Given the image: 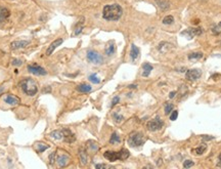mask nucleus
Instances as JSON below:
<instances>
[{"mask_svg":"<svg viewBox=\"0 0 221 169\" xmlns=\"http://www.w3.org/2000/svg\"><path fill=\"white\" fill-rule=\"evenodd\" d=\"M123 9L117 3L114 4H108L103 7V18L106 21H118V19L122 17Z\"/></svg>","mask_w":221,"mask_h":169,"instance_id":"f257e3e1","label":"nucleus"},{"mask_svg":"<svg viewBox=\"0 0 221 169\" xmlns=\"http://www.w3.org/2000/svg\"><path fill=\"white\" fill-rule=\"evenodd\" d=\"M21 87L27 95L33 96L38 92V86L36 81L32 78H26L21 82Z\"/></svg>","mask_w":221,"mask_h":169,"instance_id":"f03ea898","label":"nucleus"},{"mask_svg":"<svg viewBox=\"0 0 221 169\" xmlns=\"http://www.w3.org/2000/svg\"><path fill=\"white\" fill-rule=\"evenodd\" d=\"M103 157L108 159L111 162H115L117 160H125L129 157V152L126 149H122L119 152H113V151H107L103 154Z\"/></svg>","mask_w":221,"mask_h":169,"instance_id":"7ed1b4c3","label":"nucleus"},{"mask_svg":"<svg viewBox=\"0 0 221 169\" xmlns=\"http://www.w3.org/2000/svg\"><path fill=\"white\" fill-rule=\"evenodd\" d=\"M145 137L143 135L142 132H132L128 139V144H129L130 147L132 148H136V147H140L145 144Z\"/></svg>","mask_w":221,"mask_h":169,"instance_id":"20e7f679","label":"nucleus"},{"mask_svg":"<svg viewBox=\"0 0 221 169\" xmlns=\"http://www.w3.org/2000/svg\"><path fill=\"white\" fill-rule=\"evenodd\" d=\"M87 60L88 62L95 65H100L103 62V57L95 50H88L87 52Z\"/></svg>","mask_w":221,"mask_h":169,"instance_id":"39448f33","label":"nucleus"},{"mask_svg":"<svg viewBox=\"0 0 221 169\" xmlns=\"http://www.w3.org/2000/svg\"><path fill=\"white\" fill-rule=\"evenodd\" d=\"M163 125H164V122H163L161 120V118L158 116L155 118V119L149 121L146 124V127L150 131H157V130H160L163 127Z\"/></svg>","mask_w":221,"mask_h":169,"instance_id":"423d86ee","label":"nucleus"},{"mask_svg":"<svg viewBox=\"0 0 221 169\" xmlns=\"http://www.w3.org/2000/svg\"><path fill=\"white\" fill-rule=\"evenodd\" d=\"M202 33H203V29L202 28H189L185 30L184 32H182L181 35L182 36H185L187 39H192L195 36L201 35Z\"/></svg>","mask_w":221,"mask_h":169,"instance_id":"0eeeda50","label":"nucleus"},{"mask_svg":"<svg viewBox=\"0 0 221 169\" xmlns=\"http://www.w3.org/2000/svg\"><path fill=\"white\" fill-rule=\"evenodd\" d=\"M28 71L31 74H34V75H37V76H44L47 74L45 69H43L42 67L38 66V65H29Z\"/></svg>","mask_w":221,"mask_h":169,"instance_id":"6e6552de","label":"nucleus"},{"mask_svg":"<svg viewBox=\"0 0 221 169\" xmlns=\"http://www.w3.org/2000/svg\"><path fill=\"white\" fill-rule=\"evenodd\" d=\"M202 75L201 70L199 69H192V70H188L187 74H185V78L188 81H196Z\"/></svg>","mask_w":221,"mask_h":169,"instance_id":"1a4fd4ad","label":"nucleus"},{"mask_svg":"<svg viewBox=\"0 0 221 169\" xmlns=\"http://www.w3.org/2000/svg\"><path fill=\"white\" fill-rule=\"evenodd\" d=\"M63 133H64V137L63 139L66 141V143H74L76 140V136L75 134L70 130L68 128H64L63 129Z\"/></svg>","mask_w":221,"mask_h":169,"instance_id":"9d476101","label":"nucleus"},{"mask_svg":"<svg viewBox=\"0 0 221 169\" xmlns=\"http://www.w3.org/2000/svg\"><path fill=\"white\" fill-rule=\"evenodd\" d=\"M63 42H64L63 38H59V39H56V40H54L51 44L48 46L47 50H46V56H50V54H51L54 50H55L56 47H59Z\"/></svg>","mask_w":221,"mask_h":169,"instance_id":"9b49d317","label":"nucleus"},{"mask_svg":"<svg viewBox=\"0 0 221 169\" xmlns=\"http://www.w3.org/2000/svg\"><path fill=\"white\" fill-rule=\"evenodd\" d=\"M4 101L6 104H8L9 106H17L21 103L20 99L15 95H13V94H6L4 97Z\"/></svg>","mask_w":221,"mask_h":169,"instance_id":"f8f14e48","label":"nucleus"},{"mask_svg":"<svg viewBox=\"0 0 221 169\" xmlns=\"http://www.w3.org/2000/svg\"><path fill=\"white\" fill-rule=\"evenodd\" d=\"M29 41L26 40H18V41H13L10 44L11 49H21V48H25L26 46L29 45Z\"/></svg>","mask_w":221,"mask_h":169,"instance_id":"ddd939ff","label":"nucleus"},{"mask_svg":"<svg viewBox=\"0 0 221 169\" xmlns=\"http://www.w3.org/2000/svg\"><path fill=\"white\" fill-rule=\"evenodd\" d=\"M9 15H10V11L8 8L0 6V23L6 21V19L9 18Z\"/></svg>","mask_w":221,"mask_h":169,"instance_id":"4468645a","label":"nucleus"},{"mask_svg":"<svg viewBox=\"0 0 221 169\" xmlns=\"http://www.w3.org/2000/svg\"><path fill=\"white\" fill-rule=\"evenodd\" d=\"M69 161H70V157L68 155H66V154L61 155V156H59V158H57V163H59V166L60 167L67 166L68 163H69Z\"/></svg>","mask_w":221,"mask_h":169,"instance_id":"2eb2a0df","label":"nucleus"},{"mask_svg":"<svg viewBox=\"0 0 221 169\" xmlns=\"http://www.w3.org/2000/svg\"><path fill=\"white\" fill-rule=\"evenodd\" d=\"M106 54L107 56H113L116 52V45H115V42L114 41H108L107 47H106Z\"/></svg>","mask_w":221,"mask_h":169,"instance_id":"dca6fc26","label":"nucleus"},{"mask_svg":"<svg viewBox=\"0 0 221 169\" xmlns=\"http://www.w3.org/2000/svg\"><path fill=\"white\" fill-rule=\"evenodd\" d=\"M152 71H153V66L149 64V63H145V64L142 65V76L143 77H147Z\"/></svg>","mask_w":221,"mask_h":169,"instance_id":"f3484780","label":"nucleus"},{"mask_svg":"<svg viewBox=\"0 0 221 169\" xmlns=\"http://www.w3.org/2000/svg\"><path fill=\"white\" fill-rule=\"evenodd\" d=\"M172 44H170L168 42H161L158 46V49L160 50L161 52H167L168 50L172 48Z\"/></svg>","mask_w":221,"mask_h":169,"instance_id":"a211bd4d","label":"nucleus"},{"mask_svg":"<svg viewBox=\"0 0 221 169\" xmlns=\"http://www.w3.org/2000/svg\"><path fill=\"white\" fill-rule=\"evenodd\" d=\"M139 56V48L135 45L132 44L131 45V50H130V57L132 58V61H135Z\"/></svg>","mask_w":221,"mask_h":169,"instance_id":"6ab92c4d","label":"nucleus"},{"mask_svg":"<svg viewBox=\"0 0 221 169\" xmlns=\"http://www.w3.org/2000/svg\"><path fill=\"white\" fill-rule=\"evenodd\" d=\"M83 27H84V18H82L80 21L76 24L75 26V31H74V34L75 35H79L83 30Z\"/></svg>","mask_w":221,"mask_h":169,"instance_id":"aec40b11","label":"nucleus"},{"mask_svg":"<svg viewBox=\"0 0 221 169\" xmlns=\"http://www.w3.org/2000/svg\"><path fill=\"white\" fill-rule=\"evenodd\" d=\"M91 89H92V88H91V86H90V85L85 84V83L80 84V85L77 86V90H78V91H80V92H83V93L90 92V91H91Z\"/></svg>","mask_w":221,"mask_h":169,"instance_id":"412c9836","label":"nucleus"},{"mask_svg":"<svg viewBox=\"0 0 221 169\" xmlns=\"http://www.w3.org/2000/svg\"><path fill=\"white\" fill-rule=\"evenodd\" d=\"M49 135L54 139H63V137H64L63 129H61V130H54L52 132H50Z\"/></svg>","mask_w":221,"mask_h":169,"instance_id":"4be33fe9","label":"nucleus"},{"mask_svg":"<svg viewBox=\"0 0 221 169\" xmlns=\"http://www.w3.org/2000/svg\"><path fill=\"white\" fill-rule=\"evenodd\" d=\"M203 57V53L202 52H192L191 54H188V60L189 61H193V62H196V61H199L200 58Z\"/></svg>","mask_w":221,"mask_h":169,"instance_id":"5701e85b","label":"nucleus"},{"mask_svg":"<svg viewBox=\"0 0 221 169\" xmlns=\"http://www.w3.org/2000/svg\"><path fill=\"white\" fill-rule=\"evenodd\" d=\"M79 156H80L81 163H82L83 165H86V163H87V154H86V152H85V150H83V149H80L79 150Z\"/></svg>","mask_w":221,"mask_h":169,"instance_id":"b1692460","label":"nucleus"},{"mask_svg":"<svg viewBox=\"0 0 221 169\" xmlns=\"http://www.w3.org/2000/svg\"><path fill=\"white\" fill-rule=\"evenodd\" d=\"M158 2V5L160 6V8L162 10H166L169 8V2L168 1H165V0H156Z\"/></svg>","mask_w":221,"mask_h":169,"instance_id":"393cba45","label":"nucleus"},{"mask_svg":"<svg viewBox=\"0 0 221 169\" xmlns=\"http://www.w3.org/2000/svg\"><path fill=\"white\" fill-rule=\"evenodd\" d=\"M48 148H49L48 144H45L43 143H39V144H36V151L38 153H43L45 150H47Z\"/></svg>","mask_w":221,"mask_h":169,"instance_id":"a878e982","label":"nucleus"},{"mask_svg":"<svg viewBox=\"0 0 221 169\" xmlns=\"http://www.w3.org/2000/svg\"><path fill=\"white\" fill-rule=\"evenodd\" d=\"M206 149H207L206 144H203V146H200L197 149H195V150H192V152L195 153L196 155H202V154H204V152L206 151Z\"/></svg>","mask_w":221,"mask_h":169,"instance_id":"bb28decb","label":"nucleus"},{"mask_svg":"<svg viewBox=\"0 0 221 169\" xmlns=\"http://www.w3.org/2000/svg\"><path fill=\"white\" fill-rule=\"evenodd\" d=\"M120 141H121V139H120V136H119V135H118L116 132H114L113 134H112V136H111L110 144H119Z\"/></svg>","mask_w":221,"mask_h":169,"instance_id":"cd10ccee","label":"nucleus"},{"mask_svg":"<svg viewBox=\"0 0 221 169\" xmlns=\"http://www.w3.org/2000/svg\"><path fill=\"white\" fill-rule=\"evenodd\" d=\"M212 33L214 35H221V22L212 28Z\"/></svg>","mask_w":221,"mask_h":169,"instance_id":"c85d7f7f","label":"nucleus"},{"mask_svg":"<svg viewBox=\"0 0 221 169\" xmlns=\"http://www.w3.org/2000/svg\"><path fill=\"white\" fill-rule=\"evenodd\" d=\"M173 22H174V18L172 15H167V17H165L163 19V24H164V25H171Z\"/></svg>","mask_w":221,"mask_h":169,"instance_id":"c756f323","label":"nucleus"},{"mask_svg":"<svg viewBox=\"0 0 221 169\" xmlns=\"http://www.w3.org/2000/svg\"><path fill=\"white\" fill-rule=\"evenodd\" d=\"M173 111V104L171 103H166L165 104V114L169 115L170 113Z\"/></svg>","mask_w":221,"mask_h":169,"instance_id":"7c9ffc66","label":"nucleus"},{"mask_svg":"<svg viewBox=\"0 0 221 169\" xmlns=\"http://www.w3.org/2000/svg\"><path fill=\"white\" fill-rule=\"evenodd\" d=\"M89 80H90L92 83H94V84H98L100 82V79L97 77L96 74H91V75L89 76Z\"/></svg>","mask_w":221,"mask_h":169,"instance_id":"2f4dec72","label":"nucleus"},{"mask_svg":"<svg viewBox=\"0 0 221 169\" xmlns=\"http://www.w3.org/2000/svg\"><path fill=\"white\" fill-rule=\"evenodd\" d=\"M88 148L90 149L91 151H96L98 149V147H97V144H95V143H93V141H88Z\"/></svg>","mask_w":221,"mask_h":169,"instance_id":"473e14b6","label":"nucleus"},{"mask_svg":"<svg viewBox=\"0 0 221 169\" xmlns=\"http://www.w3.org/2000/svg\"><path fill=\"white\" fill-rule=\"evenodd\" d=\"M193 165H195V163H193L192 160H185L184 162H183V167H184V168H189V167H192Z\"/></svg>","mask_w":221,"mask_h":169,"instance_id":"72a5a7b5","label":"nucleus"},{"mask_svg":"<svg viewBox=\"0 0 221 169\" xmlns=\"http://www.w3.org/2000/svg\"><path fill=\"white\" fill-rule=\"evenodd\" d=\"M55 157H56V153L55 152H53L51 155L49 156V161H50V165H52L54 163V161H55Z\"/></svg>","mask_w":221,"mask_h":169,"instance_id":"f704fd0d","label":"nucleus"},{"mask_svg":"<svg viewBox=\"0 0 221 169\" xmlns=\"http://www.w3.org/2000/svg\"><path fill=\"white\" fill-rule=\"evenodd\" d=\"M177 117H178V111H173L171 116H170V119H171L172 121H175L177 119Z\"/></svg>","mask_w":221,"mask_h":169,"instance_id":"c9c22d12","label":"nucleus"},{"mask_svg":"<svg viewBox=\"0 0 221 169\" xmlns=\"http://www.w3.org/2000/svg\"><path fill=\"white\" fill-rule=\"evenodd\" d=\"M114 118H115V120L117 121V122H121V121L123 120V116L118 115V114H114Z\"/></svg>","mask_w":221,"mask_h":169,"instance_id":"e433bc0d","label":"nucleus"},{"mask_svg":"<svg viewBox=\"0 0 221 169\" xmlns=\"http://www.w3.org/2000/svg\"><path fill=\"white\" fill-rule=\"evenodd\" d=\"M119 101H120V97L119 96H115L113 101H112V107H114V106H116L118 103H119Z\"/></svg>","mask_w":221,"mask_h":169,"instance_id":"4c0bfd02","label":"nucleus"},{"mask_svg":"<svg viewBox=\"0 0 221 169\" xmlns=\"http://www.w3.org/2000/svg\"><path fill=\"white\" fill-rule=\"evenodd\" d=\"M13 66H21L22 65V61L21 60H13Z\"/></svg>","mask_w":221,"mask_h":169,"instance_id":"58836bf2","label":"nucleus"},{"mask_svg":"<svg viewBox=\"0 0 221 169\" xmlns=\"http://www.w3.org/2000/svg\"><path fill=\"white\" fill-rule=\"evenodd\" d=\"M220 78H221L220 74H214L213 76H211V79H213V80H218V79H220Z\"/></svg>","mask_w":221,"mask_h":169,"instance_id":"ea45409f","label":"nucleus"},{"mask_svg":"<svg viewBox=\"0 0 221 169\" xmlns=\"http://www.w3.org/2000/svg\"><path fill=\"white\" fill-rule=\"evenodd\" d=\"M95 167L96 168H107L108 166L106 164H97V165H95Z\"/></svg>","mask_w":221,"mask_h":169,"instance_id":"a19ab883","label":"nucleus"},{"mask_svg":"<svg viewBox=\"0 0 221 169\" xmlns=\"http://www.w3.org/2000/svg\"><path fill=\"white\" fill-rule=\"evenodd\" d=\"M175 95H176V91H172V92H170L169 97L170 99H173V97H175Z\"/></svg>","mask_w":221,"mask_h":169,"instance_id":"79ce46f5","label":"nucleus"},{"mask_svg":"<svg viewBox=\"0 0 221 169\" xmlns=\"http://www.w3.org/2000/svg\"><path fill=\"white\" fill-rule=\"evenodd\" d=\"M217 166L221 167V154L218 156V164H217Z\"/></svg>","mask_w":221,"mask_h":169,"instance_id":"37998d69","label":"nucleus"},{"mask_svg":"<svg viewBox=\"0 0 221 169\" xmlns=\"http://www.w3.org/2000/svg\"><path fill=\"white\" fill-rule=\"evenodd\" d=\"M214 139L213 136H211V137H207L206 135L203 136V139H205V140H210V139Z\"/></svg>","mask_w":221,"mask_h":169,"instance_id":"c03bdc74","label":"nucleus"},{"mask_svg":"<svg viewBox=\"0 0 221 169\" xmlns=\"http://www.w3.org/2000/svg\"><path fill=\"white\" fill-rule=\"evenodd\" d=\"M135 87H136V85H130L129 86V88H135Z\"/></svg>","mask_w":221,"mask_h":169,"instance_id":"a18cd8bd","label":"nucleus"}]
</instances>
